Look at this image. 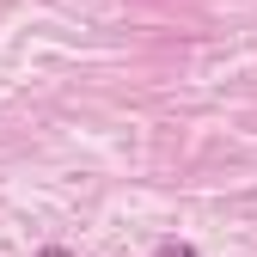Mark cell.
<instances>
[{
  "mask_svg": "<svg viewBox=\"0 0 257 257\" xmlns=\"http://www.w3.org/2000/svg\"><path fill=\"white\" fill-rule=\"evenodd\" d=\"M159 257H196V251H190V245H178V239H172V245H159Z\"/></svg>",
  "mask_w": 257,
  "mask_h": 257,
  "instance_id": "cell-1",
  "label": "cell"
},
{
  "mask_svg": "<svg viewBox=\"0 0 257 257\" xmlns=\"http://www.w3.org/2000/svg\"><path fill=\"white\" fill-rule=\"evenodd\" d=\"M37 257H74V251H61V245H43V251H37Z\"/></svg>",
  "mask_w": 257,
  "mask_h": 257,
  "instance_id": "cell-2",
  "label": "cell"
}]
</instances>
